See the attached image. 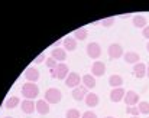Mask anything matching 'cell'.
Returning <instances> with one entry per match:
<instances>
[{
	"label": "cell",
	"mask_w": 149,
	"mask_h": 118,
	"mask_svg": "<svg viewBox=\"0 0 149 118\" xmlns=\"http://www.w3.org/2000/svg\"><path fill=\"white\" fill-rule=\"evenodd\" d=\"M22 95L25 99H33L39 95V86L33 82H26L22 85Z\"/></svg>",
	"instance_id": "cell-1"
},
{
	"label": "cell",
	"mask_w": 149,
	"mask_h": 118,
	"mask_svg": "<svg viewBox=\"0 0 149 118\" xmlns=\"http://www.w3.org/2000/svg\"><path fill=\"white\" fill-rule=\"evenodd\" d=\"M48 104H58L62 99V94L58 88H49L45 92V98H44Z\"/></svg>",
	"instance_id": "cell-2"
},
{
	"label": "cell",
	"mask_w": 149,
	"mask_h": 118,
	"mask_svg": "<svg viewBox=\"0 0 149 118\" xmlns=\"http://www.w3.org/2000/svg\"><path fill=\"white\" fill-rule=\"evenodd\" d=\"M83 81V76H80L77 72H70L68 73V76L65 78V85L68 86V88H77V86H80V82Z\"/></svg>",
	"instance_id": "cell-3"
},
{
	"label": "cell",
	"mask_w": 149,
	"mask_h": 118,
	"mask_svg": "<svg viewBox=\"0 0 149 118\" xmlns=\"http://www.w3.org/2000/svg\"><path fill=\"white\" fill-rule=\"evenodd\" d=\"M68 65L65 63H58V66L55 69H52V76L56 79H65L68 76Z\"/></svg>",
	"instance_id": "cell-4"
},
{
	"label": "cell",
	"mask_w": 149,
	"mask_h": 118,
	"mask_svg": "<svg viewBox=\"0 0 149 118\" xmlns=\"http://www.w3.org/2000/svg\"><path fill=\"white\" fill-rule=\"evenodd\" d=\"M86 52H87L88 58L97 59V58H100V55H101V48H100V45L97 43V42H91V43L87 45Z\"/></svg>",
	"instance_id": "cell-5"
},
{
	"label": "cell",
	"mask_w": 149,
	"mask_h": 118,
	"mask_svg": "<svg viewBox=\"0 0 149 118\" xmlns=\"http://www.w3.org/2000/svg\"><path fill=\"white\" fill-rule=\"evenodd\" d=\"M107 54H109V58L110 59H119L125 55L123 54V48L119 43H111L109 46V49H107Z\"/></svg>",
	"instance_id": "cell-6"
},
{
	"label": "cell",
	"mask_w": 149,
	"mask_h": 118,
	"mask_svg": "<svg viewBox=\"0 0 149 118\" xmlns=\"http://www.w3.org/2000/svg\"><path fill=\"white\" fill-rule=\"evenodd\" d=\"M23 76H25V79H26L28 82H33V84H36V81H39L41 73H39V71H38L36 68L31 66V68H28V69L25 71Z\"/></svg>",
	"instance_id": "cell-7"
},
{
	"label": "cell",
	"mask_w": 149,
	"mask_h": 118,
	"mask_svg": "<svg viewBox=\"0 0 149 118\" xmlns=\"http://www.w3.org/2000/svg\"><path fill=\"white\" fill-rule=\"evenodd\" d=\"M123 99H125V104L127 107H135L139 104V94H136L135 91H127Z\"/></svg>",
	"instance_id": "cell-8"
},
{
	"label": "cell",
	"mask_w": 149,
	"mask_h": 118,
	"mask_svg": "<svg viewBox=\"0 0 149 118\" xmlns=\"http://www.w3.org/2000/svg\"><path fill=\"white\" fill-rule=\"evenodd\" d=\"M87 94H88V89L83 85H80V86H77V88H74L72 89V98L75 99V101H83V99H86V97H87Z\"/></svg>",
	"instance_id": "cell-9"
},
{
	"label": "cell",
	"mask_w": 149,
	"mask_h": 118,
	"mask_svg": "<svg viewBox=\"0 0 149 118\" xmlns=\"http://www.w3.org/2000/svg\"><path fill=\"white\" fill-rule=\"evenodd\" d=\"M126 95V91L123 88H113L110 92V101L111 102H120Z\"/></svg>",
	"instance_id": "cell-10"
},
{
	"label": "cell",
	"mask_w": 149,
	"mask_h": 118,
	"mask_svg": "<svg viewBox=\"0 0 149 118\" xmlns=\"http://www.w3.org/2000/svg\"><path fill=\"white\" fill-rule=\"evenodd\" d=\"M20 107L25 114H33L36 111V102H33V99H23Z\"/></svg>",
	"instance_id": "cell-11"
},
{
	"label": "cell",
	"mask_w": 149,
	"mask_h": 118,
	"mask_svg": "<svg viewBox=\"0 0 149 118\" xmlns=\"http://www.w3.org/2000/svg\"><path fill=\"white\" fill-rule=\"evenodd\" d=\"M106 73V65L100 60H96L91 65V75L93 76H103Z\"/></svg>",
	"instance_id": "cell-12"
},
{
	"label": "cell",
	"mask_w": 149,
	"mask_h": 118,
	"mask_svg": "<svg viewBox=\"0 0 149 118\" xmlns=\"http://www.w3.org/2000/svg\"><path fill=\"white\" fill-rule=\"evenodd\" d=\"M146 69H148V66H146L143 62H139V63L133 65V75H135L136 78L142 79V78L146 76Z\"/></svg>",
	"instance_id": "cell-13"
},
{
	"label": "cell",
	"mask_w": 149,
	"mask_h": 118,
	"mask_svg": "<svg viewBox=\"0 0 149 118\" xmlns=\"http://www.w3.org/2000/svg\"><path fill=\"white\" fill-rule=\"evenodd\" d=\"M51 58H54L56 62L64 63V60L67 59V51H65L64 48H55V49L51 52Z\"/></svg>",
	"instance_id": "cell-14"
},
{
	"label": "cell",
	"mask_w": 149,
	"mask_h": 118,
	"mask_svg": "<svg viewBox=\"0 0 149 118\" xmlns=\"http://www.w3.org/2000/svg\"><path fill=\"white\" fill-rule=\"evenodd\" d=\"M62 45H64V49L68 51V52H72L77 49V40L74 39V36H67L65 39H62Z\"/></svg>",
	"instance_id": "cell-15"
},
{
	"label": "cell",
	"mask_w": 149,
	"mask_h": 118,
	"mask_svg": "<svg viewBox=\"0 0 149 118\" xmlns=\"http://www.w3.org/2000/svg\"><path fill=\"white\" fill-rule=\"evenodd\" d=\"M84 102H86V105L88 108H94V107L99 105V95L94 94V92H88L86 99H84Z\"/></svg>",
	"instance_id": "cell-16"
},
{
	"label": "cell",
	"mask_w": 149,
	"mask_h": 118,
	"mask_svg": "<svg viewBox=\"0 0 149 118\" xmlns=\"http://www.w3.org/2000/svg\"><path fill=\"white\" fill-rule=\"evenodd\" d=\"M36 113L41 115H47L49 114V104L45 99H39L36 101Z\"/></svg>",
	"instance_id": "cell-17"
},
{
	"label": "cell",
	"mask_w": 149,
	"mask_h": 118,
	"mask_svg": "<svg viewBox=\"0 0 149 118\" xmlns=\"http://www.w3.org/2000/svg\"><path fill=\"white\" fill-rule=\"evenodd\" d=\"M123 59H125V62H126V63L136 65V63H139L141 56H139V54H136V52H126V54L123 55Z\"/></svg>",
	"instance_id": "cell-18"
},
{
	"label": "cell",
	"mask_w": 149,
	"mask_h": 118,
	"mask_svg": "<svg viewBox=\"0 0 149 118\" xmlns=\"http://www.w3.org/2000/svg\"><path fill=\"white\" fill-rule=\"evenodd\" d=\"M133 26L135 27H138V29H145L148 25V22H146V19H145V16H142V14H136V16H133Z\"/></svg>",
	"instance_id": "cell-19"
},
{
	"label": "cell",
	"mask_w": 149,
	"mask_h": 118,
	"mask_svg": "<svg viewBox=\"0 0 149 118\" xmlns=\"http://www.w3.org/2000/svg\"><path fill=\"white\" fill-rule=\"evenodd\" d=\"M109 85H110L111 88H122V85H123V78H122L120 75H111V76L109 78Z\"/></svg>",
	"instance_id": "cell-20"
},
{
	"label": "cell",
	"mask_w": 149,
	"mask_h": 118,
	"mask_svg": "<svg viewBox=\"0 0 149 118\" xmlns=\"http://www.w3.org/2000/svg\"><path fill=\"white\" fill-rule=\"evenodd\" d=\"M83 84H84V86L87 89H93L96 86V78L91 73H87V75L83 76Z\"/></svg>",
	"instance_id": "cell-21"
},
{
	"label": "cell",
	"mask_w": 149,
	"mask_h": 118,
	"mask_svg": "<svg viewBox=\"0 0 149 118\" xmlns=\"http://www.w3.org/2000/svg\"><path fill=\"white\" fill-rule=\"evenodd\" d=\"M20 104V99H19V97H10V98H7L6 99V102H4V107L7 108V110H13V108H16L17 105Z\"/></svg>",
	"instance_id": "cell-22"
},
{
	"label": "cell",
	"mask_w": 149,
	"mask_h": 118,
	"mask_svg": "<svg viewBox=\"0 0 149 118\" xmlns=\"http://www.w3.org/2000/svg\"><path fill=\"white\" fill-rule=\"evenodd\" d=\"M87 36H88V33H87L86 27H80V29L74 30V39L75 40H86Z\"/></svg>",
	"instance_id": "cell-23"
},
{
	"label": "cell",
	"mask_w": 149,
	"mask_h": 118,
	"mask_svg": "<svg viewBox=\"0 0 149 118\" xmlns=\"http://www.w3.org/2000/svg\"><path fill=\"white\" fill-rule=\"evenodd\" d=\"M138 110H139L141 114L148 115L149 114V102H146V101H141V102L138 104Z\"/></svg>",
	"instance_id": "cell-24"
},
{
	"label": "cell",
	"mask_w": 149,
	"mask_h": 118,
	"mask_svg": "<svg viewBox=\"0 0 149 118\" xmlns=\"http://www.w3.org/2000/svg\"><path fill=\"white\" fill-rule=\"evenodd\" d=\"M81 114L77 108H70L67 113H65V118H80Z\"/></svg>",
	"instance_id": "cell-25"
},
{
	"label": "cell",
	"mask_w": 149,
	"mask_h": 118,
	"mask_svg": "<svg viewBox=\"0 0 149 118\" xmlns=\"http://www.w3.org/2000/svg\"><path fill=\"white\" fill-rule=\"evenodd\" d=\"M126 113L130 114L132 117H138V115L141 114L139 110H138V105H135V107H127V108H126Z\"/></svg>",
	"instance_id": "cell-26"
},
{
	"label": "cell",
	"mask_w": 149,
	"mask_h": 118,
	"mask_svg": "<svg viewBox=\"0 0 149 118\" xmlns=\"http://www.w3.org/2000/svg\"><path fill=\"white\" fill-rule=\"evenodd\" d=\"M45 65H47V66L49 68L51 71H52V69H55V68L58 66V63H56V60H55V59H54V58H48V59H47V60H45Z\"/></svg>",
	"instance_id": "cell-27"
},
{
	"label": "cell",
	"mask_w": 149,
	"mask_h": 118,
	"mask_svg": "<svg viewBox=\"0 0 149 118\" xmlns=\"http://www.w3.org/2000/svg\"><path fill=\"white\" fill-rule=\"evenodd\" d=\"M101 25H103L104 27H110V26H113V25H114V17H107V19H103V20H101Z\"/></svg>",
	"instance_id": "cell-28"
},
{
	"label": "cell",
	"mask_w": 149,
	"mask_h": 118,
	"mask_svg": "<svg viewBox=\"0 0 149 118\" xmlns=\"http://www.w3.org/2000/svg\"><path fill=\"white\" fill-rule=\"evenodd\" d=\"M81 118H97V114L93 113V111H86V113L81 115Z\"/></svg>",
	"instance_id": "cell-29"
},
{
	"label": "cell",
	"mask_w": 149,
	"mask_h": 118,
	"mask_svg": "<svg viewBox=\"0 0 149 118\" xmlns=\"http://www.w3.org/2000/svg\"><path fill=\"white\" fill-rule=\"evenodd\" d=\"M142 36L146 38V39H149V26H146L145 29H142Z\"/></svg>",
	"instance_id": "cell-30"
},
{
	"label": "cell",
	"mask_w": 149,
	"mask_h": 118,
	"mask_svg": "<svg viewBox=\"0 0 149 118\" xmlns=\"http://www.w3.org/2000/svg\"><path fill=\"white\" fill-rule=\"evenodd\" d=\"M44 59H45V54H41V55H39L38 58L35 59V63H41V62H42Z\"/></svg>",
	"instance_id": "cell-31"
},
{
	"label": "cell",
	"mask_w": 149,
	"mask_h": 118,
	"mask_svg": "<svg viewBox=\"0 0 149 118\" xmlns=\"http://www.w3.org/2000/svg\"><path fill=\"white\" fill-rule=\"evenodd\" d=\"M61 43H62V40H56V42L54 43V46H55V48H58V46H59Z\"/></svg>",
	"instance_id": "cell-32"
},
{
	"label": "cell",
	"mask_w": 149,
	"mask_h": 118,
	"mask_svg": "<svg viewBox=\"0 0 149 118\" xmlns=\"http://www.w3.org/2000/svg\"><path fill=\"white\" fill-rule=\"evenodd\" d=\"M146 76H148V78H149V68H148V69H146Z\"/></svg>",
	"instance_id": "cell-33"
},
{
	"label": "cell",
	"mask_w": 149,
	"mask_h": 118,
	"mask_svg": "<svg viewBox=\"0 0 149 118\" xmlns=\"http://www.w3.org/2000/svg\"><path fill=\"white\" fill-rule=\"evenodd\" d=\"M146 51L149 52V42H148V45H146Z\"/></svg>",
	"instance_id": "cell-34"
},
{
	"label": "cell",
	"mask_w": 149,
	"mask_h": 118,
	"mask_svg": "<svg viewBox=\"0 0 149 118\" xmlns=\"http://www.w3.org/2000/svg\"><path fill=\"white\" fill-rule=\"evenodd\" d=\"M4 118H13V117H4Z\"/></svg>",
	"instance_id": "cell-35"
},
{
	"label": "cell",
	"mask_w": 149,
	"mask_h": 118,
	"mask_svg": "<svg viewBox=\"0 0 149 118\" xmlns=\"http://www.w3.org/2000/svg\"><path fill=\"white\" fill-rule=\"evenodd\" d=\"M106 118H114V117H106Z\"/></svg>",
	"instance_id": "cell-36"
},
{
	"label": "cell",
	"mask_w": 149,
	"mask_h": 118,
	"mask_svg": "<svg viewBox=\"0 0 149 118\" xmlns=\"http://www.w3.org/2000/svg\"><path fill=\"white\" fill-rule=\"evenodd\" d=\"M130 118H139V117H130Z\"/></svg>",
	"instance_id": "cell-37"
},
{
	"label": "cell",
	"mask_w": 149,
	"mask_h": 118,
	"mask_svg": "<svg viewBox=\"0 0 149 118\" xmlns=\"http://www.w3.org/2000/svg\"><path fill=\"white\" fill-rule=\"evenodd\" d=\"M148 118H149V117H148Z\"/></svg>",
	"instance_id": "cell-38"
}]
</instances>
